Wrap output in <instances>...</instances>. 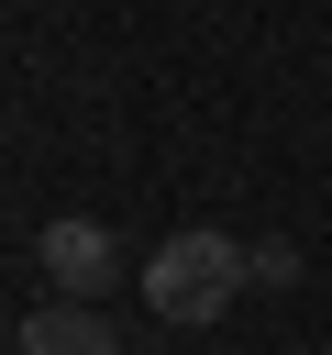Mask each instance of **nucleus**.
Here are the masks:
<instances>
[{
    "label": "nucleus",
    "instance_id": "1",
    "mask_svg": "<svg viewBox=\"0 0 332 355\" xmlns=\"http://www.w3.org/2000/svg\"><path fill=\"white\" fill-rule=\"evenodd\" d=\"M243 277H255V255H243L232 233H210V222L166 233V244L144 255V300H155V322H221Z\"/></svg>",
    "mask_w": 332,
    "mask_h": 355
},
{
    "label": "nucleus",
    "instance_id": "2",
    "mask_svg": "<svg viewBox=\"0 0 332 355\" xmlns=\"http://www.w3.org/2000/svg\"><path fill=\"white\" fill-rule=\"evenodd\" d=\"M33 255H44L55 300H89V311H100V288L122 277V244H111V222H77V211H66V222H44V244H33Z\"/></svg>",
    "mask_w": 332,
    "mask_h": 355
},
{
    "label": "nucleus",
    "instance_id": "3",
    "mask_svg": "<svg viewBox=\"0 0 332 355\" xmlns=\"http://www.w3.org/2000/svg\"><path fill=\"white\" fill-rule=\"evenodd\" d=\"M11 355H122V333H111L89 300H55V311H33V322L11 333Z\"/></svg>",
    "mask_w": 332,
    "mask_h": 355
},
{
    "label": "nucleus",
    "instance_id": "4",
    "mask_svg": "<svg viewBox=\"0 0 332 355\" xmlns=\"http://www.w3.org/2000/svg\"><path fill=\"white\" fill-rule=\"evenodd\" d=\"M255 288H299V255L288 244H255Z\"/></svg>",
    "mask_w": 332,
    "mask_h": 355
}]
</instances>
